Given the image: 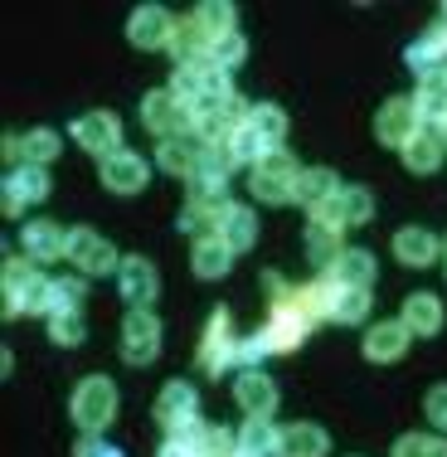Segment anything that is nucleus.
<instances>
[{"label":"nucleus","mask_w":447,"mask_h":457,"mask_svg":"<svg viewBox=\"0 0 447 457\" xmlns=\"http://www.w3.org/2000/svg\"><path fill=\"white\" fill-rule=\"evenodd\" d=\"M413 107H418V122H423V127H443V122H447V79L418 83Z\"/></svg>","instance_id":"473e14b6"},{"label":"nucleus","mask_w":447,"mask_h":457,"mask_svg":"<svg viewBox=\"0 0 447 457\" xmlns=\"http://www.w3.org/2000/svg\"><path fill=\"white\" fill-rule=\"evenodd\" d=\"M73 141H79L88 156L107 161L122 151V122H117V112H83L79 122H73Z\"/></svg>","instance_id":"9d476101"},{"label":"nucleus","mask_w":447,"mask_h":457,"mask_svg":"<svg viewBox=\"0 0 447 457\" xmlns=\"http://www.w3.org/2000/svg\"><path fill=\"white\" fill-rule=\"evenodd\" d=\"M170 29H176V15L166 5H137L132 20H127V39L137 49H170Z\"/></svg>","instance_id":"f8f14e48"},{"label":"nucleus","mask_w":447,"mask_h":457,"mask_svg":"<svg viewBox=\"0 0 447 457\" xmlns=\"http://www.w3.org/2000/svg\"><path fill=\"white\" fill-rule=\"evenodd\" d=\"M161 457H204V448H200V423H195V428H185V433H170V438L161 443Z\"/></svg>","instance_id":"c03bdc74"},{"label":"nucleus","mask_w":447,"mask_h":457,"mask_svg":"<svg viewBox=\"0 0 447 457\" xmlns=\"http://www.w3.org/2000/svg\"><path fill=\"white\" fill-rule=\"evenodd\" d=\"M200 448L204 457H238V433H228V428H200Z\"/></svg>","instance_id":"37998d69"},{"label":"nucleus","mask_w":447,"mask_h":457,"mask_svg":"<svg viewBox=\"0 0 447 457\" xmlns=\"http://www.w3.org/2000/svg\"><path fill=\"white\" fill-rule=\"evenodd\" d=\"M20 253H25L29 263H54V258L69 253V234L54 220H29L20 228Z\"/></svg>","instance_id":"4468645a"},{"label":"nucleus","mask_w":447,"mask_h":457,"mask_svg":"<svg viewBox=\"0 0 447 457\" xmlns=\"http://www.w3.org/2000/svg\"><path fill=\"white\" fill-rule=\"evenodd\" d=\"M146 176H151V166L137 156V151H127V146L97 166V180H103L112 195H141L146 190Z\"/></svg>","instance_id":"ddd939ff"},{"label":"nucleus","mask_w":447,"mask_h":457,"mask_svg":"<svg viewBox=\"0 0 447 457\" xmlns=\"http://www.w3.org/2000/svg\"><path fill=\"white\" fill-rule=\"evenodd\" d=\"M409 326L403 321H379V326H369L365 331V361H375V365H394L403 361V351H409Z\"/></svg>","instance_id":"6ab92c4d"},{"label":"nucleus","mask_w":447,"mask_h":457,"mask_svg":"<svg viewBox=\"0 0 447 457\" xmlns=\"http://www.w3.org/2000/svg\"><path fill=\"white\" fill-rule=\"evenodd\" d=\"M59 132L54 127H35V132H25L20 137V156H25V166H45L49 170V161L59 156Z\"/></svg>","instance_id":"f704fd0d"},{"label":"nucleus","mask_w":447,"mask_h":457,"mask_svg":"<svg viewBox=\"0 0 447 457\" xmlns=\"http://www.w3.org/2000/svg\"><path fill=\"white\" fill-rule=\"evenodd\" d=\"M297 176H302V166L287 156V151H272V156L263 161V166L253 170V195L263 204H287V200H297Z\"/></svg>","instance_id":"20e7f679"},{"label":"nucleus","mask_w":447,"mask_h":457,"mask_svg":"<svg viewBox=\"0 0 447 457\" xmlns=\"http://www.w3.org/2000/svg\"><path fill=\"white\" fill-rule=\"evenodd\" d=\"M185 185H190V200H200V204H228V176L214 166H200Z\"/></svg>","instance_id":"c9c22d12"},{"label":"nucleus","mask_w":447,"mask_h":457,"mask_svg":"<svg viewBox=\"0 0 447 457\" xmlns=\"http://www.w3.org/2000/svg\"><path fill=\"white\" fill-rule=\"evenodd\" d=\"M418 132H423V122H418L413 97H389V103L375 112V137L385 141V146H394V151H403Z\"/></svg>","instance_id":"1a4fd4ad"},{"label":"nucleus","mask_w":447,"mask_h":457,"mask_svg":"<svg viewBox=\"0 0 447 457\" xmlns=\"http://www.w3.org/2000/svg\"><path fill=\"white\" fill-rule=\"evenodd\" d=\"M49 195V170L45 166H20L5 176V190H0V210H5V220H20V214L29 210V204H39Z\"/></svg>","instance_id":"423d86ee"},{"label":"nucleus","mask_w":447,"mask_h":457,"mask_svg":"<svg viewBox=\"0 0 447 457\" xmlns=\"http://www.w3.org/2000/svg\"><path fill=\"white\" fill-rule=\"evenodd\" d=\"M443 35H447V10H443Z\"/></svg>","instance_id":"3c124183"},{"label":"nucleus","mask_w":447,"mask_h":457,"mask_svg":"<svg viewBox=\"0 0 447 457\" xmlns=\"http://www.w3.org/2000/svg\"><path fill=\"white\" fill-rule=\"evenodd\" d=\"M341 190H345V185H341V176H335L331 166H302V176H297V204L316 210V204L335 200Z\"/></svg>","instance_id":"b1692460"},{"label":"nucleus","mask_w":447,"mask_h":457,"mask_svg":"<svg viewBox=\"0 0 447 457\" xmlns=\"http://www.w3.org/2000/svg\"><path fill=\"white\" fill-rule=\"evenodd\" d=\"M219 238L234 248V253H248V248L258 244V214L248 210V204L228 200L224 210H219Z\"/></svg>","instance_id":"412c9836"},{"label":"nucleus","mask_w":447,"mask_h":457,"mask_svg":"<svg viewBox=\"0 0 447 457\" xmlns=\"http://www.w3.org/2000/svg\"><path fill=\"white\" fill-rule=\"evenodd\" d=\"M69 258L73 268H79V278H107V273H122V253H117L112 244H107L97 228H69Z\"/></svg>","instance_id":"f03ea898"},{"label":"nucleus","mask_w":447,"mask_h":457,"mask_svg":"<svg viewBox=\"0 0 447 457\" xmlns=\"http://www.w3.org/2000/svg\"><path fill=\"white\" fill-rule=\"evenodd\" d=\"M83 336H88L83 312H54V317H49V341L54 345H79Z\"/></svg>","instance_id":"ea45409f"},{"label":"nucleus","mask_w":447,"mask_h":457,"mask_svg":"<svg viewBox=\"0 0 447 457\" xmlns=\"http://www.w3.org/2000/svg\"><path fill=\"white\" fill-rule=\"evenodd\" d=\"M369 292L365 287H341L335 292V307H331V321H341V326H360L369 317Z\"/></svg>","instance_id":"e433bc0d"},{"label":"nucleus","mask_w":447,"mask_h":457,"mask_svg":"<svg viewBox=\"0 0 447 457\" xmlns=\"http://www.w3.org/2000/svg\"><path fill=\"white\" fill-rule=\"evenodd\" d=\"M403 326H409V336H438L443 331V302L433 297V292H413L409 302H403V317H399Z\"/></svg>","instance_id":"5701e85b"},{"label":"nucleus","mask_w":447,"mask_h":457,"mask_svg":"<svg viewBox=\"0 0 447 457\" xmlns=\"http://www.w3.org/2000/svg\"><path fill=\"white\" fill-rule=\"evenodd\" d=\"M161 355V321H156V312L151 307H137V312H127V321H122V361L127 365H151Z\"/></svg>","instance_id":"39448f33"},{"label":"nucleus","mask_w":447,"mask_h":457,"mask_svg":"<svg viewBox=\"0 0 447 457\" xmlns=\"http://www.w3.org/2000/svg\"><path fill=\"white\" fill-rule=\"evenodd\" d=\"M238 453H248V457L277 453V428H272V419H244V428H238Z\"/></svg>","instance_id":"72a5a7b5"},{"label":"nucleus","mask_w":447,"mask_h":457,"mask_svg":"<svg viewBox=\"0 0 447 457\" xmlns=\"http://www.w3.org/2000/svg\"><path fill=\"white\" fill-rule=\"evenodd\" d=\"M394 457H447V438H438V433H403L394 443Z\"/></svg>","instance_id":"58836bf2"},{"label":"nucleus","mask_w":447,"mask_h":457,"mask_svg":"<svg viewBox=\"0 0 447 457\" xmlns=\"http://www.w3.org/2000/svg\"><path fill=\"white\" fill-rule=\"evenodd\" d=\"M248 127H253L272 151H287V146H282V141H287V112H282V107L253 103V107H248Z\"/></svg>","instance_id":"c756f323"},{"label":"nucleus","mask_w":447,"mask_h":457,"mask_svg":"<svg viewBox=\"0 0 447 457\" xmlns=\"http://www.w3.org/2000/svg\"><path fill=\"white\" fill-rule=\"evenodd\" d=\"M234 404L248 413V419H272V409H277V385L263 375V370H244V375L234 379Z\"/></svg>","instance_id":"f3484780"},{"label":"nucleus","mask_w":447,"mask_h":457,"mask_svg":"<svg viewBox=\"0 0 447 457\" xmlns=\"http://www.w3.org/2000/svg\"><path fill=\"white\" fill-rule=\"evenodd\" d=\"M156 166L166 170V176L190 180L195 170L204 166V141H195V137H166V141H156Z\"/></svg>","instance_id":"a211bd4d"},{"label":"nucleus","mask_w":447,"mask_h":457,"mask_svg":"<svg viewBox=\"0 0 447 457\" xmlns=\"http://www.w3.org/2000/svg\"><path fill=\"white\" fill-rule=\"evenodd\" d=\"M399 156H403V166H409L413 176H433V170L443 166V156H447V151H443V141H438V132H433V127H423V132L413 137L409 146L399 151Z\"/></svg>","instance_id":"bb28decb"},{"label":"nucleus","mask_w":447,"mask_h":457,"mask_svg":"<svg viewBox=\"0 0 447 457\" xmlns=\"http://www.w3.org/2000/svg\"><path fill=\"white\" fill-rule=\"evenodd\" d=\"M375 273H379V268H375V253H365V248H345L341 263L331 268V278L341 282V287H365V292L375 287Z\"/></svg>","instance_id":"cd10ccee"},{"label":"nucleus","mask_w":447,"mask_h":457,"mask_svg":"<svg viewBox=\"0 0 447 457\" xmlns=\"http://www.w3.org/2000/svg\"><path fill=\"white\" fill-rule=\"evenodd\" d=\"M210 59L219 63V69H228V73H234L238 63L248 59V39H244V35H238V29H234V35H224L219 45H210Z\"/></svg>","instance_id":"79ce46f5"},{"label":"nucleus","mask_w":447,"mask_h":457,"mask_svg":"<svg viewBox=\"0 0 447 457\" xmlns=\"http://www.w3.org/2000/svg\"><path fill=\"white\" fill-rule=\"evenodd\" d=\"M341 214H345V228L369 224L375 220V195H369L365 185H345L341 190Z\"/></svg>","instance_id":"4c0bfd02"},{"label":"nucleus","mask_w":447,"mask_h":457,"mask_svg":"<svg viewBox=\"0 0 447 457\" xmlns=\"http://www.w3.org/2000/svg\"><path fill=\"white\" fill-rule=\"evenodd\" d=\"M190 268H195V278L214 282V278H224L228 268H234V248H228L219 234H214V238H200V244L190 248Z\"/></svg>","instance_id":"393cba45"},{"label":"nucleus","mask_w":447,"mask_h":457,"mask_svg":"<svg viewBox=\"0 0 447 457\" xmlns=\"http://www.w3.org/2000/svg\"><path fill=\"white\" fill-rule=\"evenodd\" d=\"M326 453H331L326 428H316V423H292V428L277 433V453L272 457H326Z\"/></svg>","instance_id":"4be33fe9"},{"label":"nucleus","mask_w":447,"mask_h":457,"mask_svg":"<svg viewBox=\"0 0 447 457\" xmlns=\"http://www.w3.org/2000/svg\"><path fill=\"white\" fill-rule=\"evenodd\" d=\"M69 413L83 433H103L107 423L117 419V385L107 375H88L69 399Z\"/></svg>","instance_id":"f257e3e1"},{"label":"nucleus","mask_w":447,"mask_h":457,"mask_svg":"<svg viewBox=\"0 0 447 457\" xmlns=\"http://www.w3.org/2000/svg\"><path fill=\"white\" fill-rule=\"evenodd\" d=\"M228 151H234V166H253V170L272 156V146H268V141L258 137L248 122H238L234 132H228Z\"/></svg>","instance_id":"2f4dec72"},{"label":"nucleus","mask_w":447,"mask_h":457,"mask_svg":"<svg viewBox=\"0 0 447 457\" xmlns=\"http://www.w3.org/2000/svg\"><path fill=\"white\" fill-rule=\"evenodd\" d=\"M117 292H122V302L127 307H151L156 302V292H161V273H156V263L151 258H141V253H127L122 258V273H117Z\"/></svg>","instance_id":"9b49d317"},{"label":"nucleus","mask_w":447,"mask_h":457,"mask_svg":"<svg viewBox=\"0 0 447 457\" xmlns=\"http://www.w3.org/2000/svg\"><path fill=\"white\" fill-rule=\"evenodd\" d=\"M219 210H224V204H200V200H185L176 224H180L190 238H195V244H200V238H214V234H219Z\"/></svg>","instance_id":"7c9ffc66"},{"label":"nucleus","mask_w":447,"mask_h":457,"mask_svg":"<svg viewBox=\"0 0 447 457\" xmlns=\"http://www.w3.org/2000/svg\"><path fill=\"white\" fill-rule=\"evenodd\" d=\"M394 258H399V263H409V268H428V263H438V258H443V244H438V234L409 224V228H399V234H394Z\"/></svg>","instance_id":"aec40b11"},{"label":"nucleus","mask_w":447,"mask_h":457,"mask_svg":"<svg viewBox=\"0 0 447 457\" xmlns=\"http://www.w3.org/2000/svg\"><path fill=\"white\" fill-rule=\"evenodd\" d=\"M433 132H438V141H443V151H447V122H443V127H433Z\"/></svg>","instance_id":"09e8293b"},{"label":"nucleus","mask_w":447,"mask_h":457,"mask_svg":"<svg viewBox=\"0 0 447 457\" xmlns=\"http://www.w3.org/2000/svg\"><path fill=\"white\" fill-rule=\"evenodd\" d=\"M238 457H248V453H238Z\"/></svg>","instance_id":"603ef678"},{"label":"nucleus","mask_w":447,"mask_h":457,"mask_svg":"<svg viewBox=\"0 0 447 457\" xmlns=\"http://www.w3.org/2000/svg\"><path fill=\"white\" fill-rule=\"evenodd\" d=\"M423 413H428V423L438 433H447V385H433L428 395H423Z\"/></svg>","instance_id":"a18cd8bd"},{"label":"nucleus","mask_w":447,"mask_h":457,"mask_svg":"<svg viewBox=\"0 0 447 457\" xmlns=\"http://www.w3.org/2000/svg\"><path fill=\"white\" fill-rule=\"evenodd\" d=\"M190 20H195L204 45H219L224 35H234V5L228 0H204V5L190 10Z\"/></svg>","instance_id":"a878e982"},{"label":"nucleus","mask_w":447,"mask_h":457,"mask_svg":"<svg viewBox=\"0 0 447 457\" xmlns=\"http://www.w3.org/2000/svg\"><path fill=\"white\" fill-rule=\"evenodd\" d=\"M443 79H447V73H443Z\"/></svg>","instance_id":"864d4df0"},{"label":"nucleus","mask_w":447,"mask_h":457,"mask_svg":"<svg viewBox=\"0 0 447 457\" xmlns=\"http://www.w3.org/2000/svg\"><path fill=\"white\" fill-rule=\"evenodd\" d=\"M234 351H238V336H234V317L219 307L204 326V341H200V370L204 375H224L234 370Z\"/></svg>","instance_id":"0eeeda50"},{"label":"nucleus","mask_w":447,"mask_h":457,"mask_svg":"<svg viewBox=\"0 0 447 457\" xmlns=\"http://www.w3.org/2000/svg\"><path fill=\"white\" fill-rule=\"evenodd\" d=\"M141 122H146L151 137H190V107L180 103L170 88H151L141 97Z\"/></svg>","instance_id":"7ed1b4c3"},{"label":"nucleus","mask_w":447,"mask_h":457,"mask_svg":"<svg viewBox=\"0 0 447 457\" xmlns=\"http://www.w3.org/2000/svg\"><path fill=\"white\" fill-rule=\"evenodd\" d=\"M83 297H88V282L83 278H54V312H83Z\"/></svg>","instance_id":"a19ab883"},{"label":"nucleus","mask_w":447,"mask_h":457,"mask_svg":"<svg viewBox=\"0 0 447 457\" xmlns=\"http://www.w3.org/2000/svg\"><path fill=\"white\" fill-rule=\"evenodd\" d=\"M195 413H200V395H195V385H185V379H170V385L156 395V423L166 428V438L170 433L195 428V423H200Z\"/></svg>","instance_id":"6e6552de"},{"label":"nucleus","mask_w":447,"mask_h":457,"mask_svg":"<svg viewBox=\"0 0 447 457\" xmlns=\"http://www.w3.org/2000/svg\"><path fill=\"white\" fill-rule=\"evenodd\" d=\"M73 457H122V448L107 443L103 433H83V438L73 443Z\"/></svg>","instance_id":"49530a36"},{"label":"nucleus","mask_w":447,"mask_h":457,"mask_svg":"<svg viewBox=\"0 0 447 457\" xmlns=\"http://www.w3.org/2000/svg\"><path fill=\"white\" fill-rule=\"evenodd\" d=\"M443 268H447V238H443Z\"/></svg>","instance_id":"8fccbe9b"},{"label":"nucleus","mask_w":447,"mask_h":457,"mask_svg":"<svg viewBox=\"0 0 447 457\" xmlns=\"http://www.w3.org/2000/svg\"><path fill=\"white\" fill-rule=\"evenodd\" d=\"M5 161H25L20 156V137H5Z\"/></svg>","instance_id":"de8ad7c7"},{"label":"nucleus","mask_w":447,"mask_h":457,"mask_svg":"<svg viewBox=\"0 0 447 457\" xmlns=\"http://www.w3.org/2000/svg\"><path fill=\"white\" fill-rule=\"evenodd\" d=\"M341 228H326V224H307V258L316 268H321L326 278H331V268L341 263Z\"/></svg>","instance_id":"c85d7f7f"},{"label":"nucleus","mask_w":447,"mask_h":457,"mask_svg":"<svg viewBox=\"0 0 447 457\" xmlns=\"http://www.w3.org/2000/svg\"><path fill=\"white\" fill-rule=\"evenodd\" d=\"M307 331H311V321L302 317V312H292V307H272V317H268L263 331H258V341H263V351H268V355H277V351H297V345L307 341Z\"/></svg>","instance_id":"2eb2a0df"},{"label":"nucleus","mask_w":447,"mask_h":457,"mask_svg":"<svg viewBox=\"0 0 447 457\" xmlns=\"http://www.w3.org/2000/svg\"><path fill=\"white\" fill-rule=\"evenodd\" d=\"M403 63L413 69V79H418V83L443 79V73H447V35H443V25H433L423 39H413L409 54H403Z\"/></svg>","instance_id":"dca6fc26"}]
</instances>
